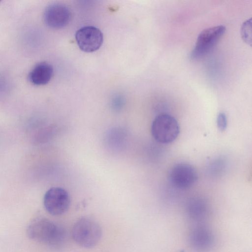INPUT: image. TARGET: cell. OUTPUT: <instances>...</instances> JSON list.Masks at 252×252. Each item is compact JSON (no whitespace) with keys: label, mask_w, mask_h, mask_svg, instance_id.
<instances>
[{"label":"cell","mask_w":252,"mask_h":252,"mask_svg":"<svg viewBox=\"0 0 252 252\" xmlns=\"http://www.w3.org/2000/svg\"><path fill=\"white\" fill-rule=\"evenodd\" d=\"M27 232L31 239L56 248L61 247L65 238V232L62 226L43 218L33 220L29 224Z\"/></svg>","instance_id":"cell-1"},{"label":"cell","mask_w":252,"mask_h":252,"mask_svg":"<svg viewBox=\"0 0 252 252\" xmlns=\"http://www.w3.org/2000/svg\"><path fill=\"white\" fill-rule=\"evenodd\" d=\"M102 230L99 224L93 219L83 217L74 224L72 236L79 246L90 248L95 246L100 241Z\"/></svg>","instance_id":"cell-2"},{"label":"cell","mask_w":252,"mask_h":252,"mask_svg":"<svg viewBox=\"0 0 252 252\" xmlns=\"http://www.w3.org/2000/svg\"><path fill=\"white\" fill-rule=\"evenodd\" d=\"M151 133L157 142L162 144L170 143L178 136L180 126L174 117L162 114L157 116L153 121Z\"/></svg>","instance_id":"cell-3"},{"label":"cell","mask_w":252,"mask_h":252,"mask_svg":"<svg viewBox=\"0 0 252 252\" xmlns=\"http://www.w3.org/2000/svg\"><path fill=\"white\" fill-rule=\"evenodd\" d=\"M225 31V28L222 25L203 30L197 38L194 47L190 54V58L197 60L204 57L216 45Z\"/></svg>","instance_id":"cell-4"},{"label":"cell","mask_w":252,"mask_h":252,"mask_svg":"<svg viewBox=\"0 0 252 252\" xmlns=\"http://www.w3.org/2000/svg\"><path fill=\"white\" fill-rule=\"evenodd\" d=\"M43 203L46 211L54 216L61 215L69 208L70 199L67 191L59 187H53L45 193Z\"/></svg>","instance_id":"cell-5"},{"label":"cell","mask_w":252,"mask_h":252,"mask_svg":"<svg viewBox=\"0 0 252 252\" xmlns=\"http://www.w3.org/2000/svg\"><path fill=\"white\" fill-rule=\"evenodd\" d=\"M168 180L172 186L180 189L191 187L197 180L195 169L190 164L180 163L174 165L170 170Z\"/></svg>","instance_id":"cell-6"},{"label":"cell","mask_w":252,"mask_h":252,"mask_svg":"<svg viewBox=\"0 0 252 252\" xmlns=\"http://www.w3.org/2000/svg\"><path fill=\"white\" fill-rule=\"evenodd\" d=\"M75 39L79 48L85 52H93L101 46L103 36L101 31L94 26H85L77 31Z\"/></svg>","instance_id":"cell-7"},{"label":"cell","mask_w":252,"mask_h":252,"mask_svg":"<svg viewBox=\"0 0 252 252\" xmlns=\"http://www.w3.org/2000/svg\"><path fill=\"white\" fill-rule=\"evenodd\" d=\"M71 14L69 9L61 3H53L45 9L43 18L46 25L54 29H59L65 27L71 19Z\"/></svg>","instance_id":"cell-8"},{"label":"cell","mask_w":252,"mask_h":252,"mask_svg":"<svg viewBox=\"0 0 252 252\" xmlns=\"http://www.w3.org/2000/svg\"><path fill=\"white\" fill-rule=\"evenodd\" d=\"M190 247L197 252H207L213 247L214 237L211 230L203 225H197L190 230L189 236Z\"/></svg>","instance_id":"cell-9"},{"label":"cell","mask_w":252,"mask_h":252,"mask_svg":"<svg viewBox=\"0 0 252 252\" xmlns=\"http://www.w3.org/2000/svg\"><path fill=\"white\" fill-rule=\"evenodd\" d=\"M186 212L192 220L201 221L208 216L209 205L207 201L201 197H193L187 202Z\"/></svg>","instance_id":"cell-10"},{"label":"cell","mask_w":252,"mask_h":252,"mask_svg":"<svg viewBox=\"0 0 252 252\" xmlns=\"http://www.w3.org/2000/svg\"><path fill=\"white\" fill-rule=\"evenodd\" d=\"M52 66L46 62L36 64L29 74V81L36 85H44L47 84L53 75Z\"/></svg>","instance_id":"cell-11"},{"label":"cell","mask_w":252,"mask_h":252,"mask_svg":"<svg viewBox=\"0 0 252 252\" xmlns=\"http://www.w3.org/2000/svg\"><path fill=\"white\" fill-rule=\"evenodd\" d=\"M242 36L247 44H251V18L247 20L242 25L241 29Z\"/></svg>","instance_id":"cell-12"},{"label":"cell","mask_w":252,"mask_h":252,"mask_svg":"<svg viewBox=\"0 0 252 252\" xmlns=\"http://www.w3.org/2000/svg\"><path fill=\"white\" fill-rule=\"evenodd\" d=\"M217 123L218 128L221 131H224L227 127V121L225 114L221 112L217 117Z\"/></svg>","instance_id":"cell-13"},{"label":"cell","mask_w":252,"mask_h":252,"mask_svg":"<svg viewBox=\"0 0 252 252\" xmlns=\"http://www.w3.org/2000/svg\"><path fill=\"white\" fill-rule=\"evenodd\" d=\"M123 101L121 97H116L113 102V106L115 109H119L122 107Z\"/></svg>","instance_id":"cell-14"}]
</instances>
